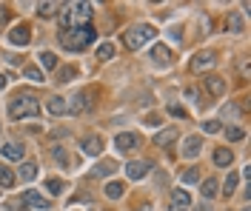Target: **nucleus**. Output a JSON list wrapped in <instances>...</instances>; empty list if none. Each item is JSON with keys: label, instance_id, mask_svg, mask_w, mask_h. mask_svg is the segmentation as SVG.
Here are the masks:
<instances>
[{"label": "nucleus", "instance_id": "1", "mask_svg": "<svg viewBox=\"0 0 251 211\" xmlns=\"http://www.w3.org/2000/svg\"><path fill=\"white\" fill-rule=\"evenodd\" d=\"M92 40H94L92 26H77V29H66V32H60V43L69 51H83Z\"/></svg>", "mask_w": 251, "mask_h": 211}, {"label": "nucleus", "instance_id": "2", "mask_svg": "<svg viewBox=\"0 0 251 211\" xmlns=\"http://www.w3.org/2000/svg\"><path fill=\"white\" fill-rule=\"evenodd\" d=\"M89 17H92V6L89 3H72V6H66V12L60 15L63 32L66 29H77V26H89Z\"/></svg>", "mask_w": 251, "mask_h": 211}, {"label": "nucleus", "instance_id": "3", "mask_svg": "<svg viewBox=\"0 0 251 211\" xmlns=\"http://www.w3.org/2000/svg\"><path fill=\"white\" fill-rule=\"evenodd\" d=\"M40 114V106H37V97L34 94H20L9 103V117L12 120H23V117H37Z\"/></svg>", "mask_w": 251, "mask_h": 211}, {"label": "nucleus", "instance_id": "4", "mask_svg": "<svg viewBox=\"0 0 251 211\" xmlns=\"http://www.w3.org/2000/svg\"><path fill=\"white\" fill-rule=\"evenodd\" d=\"M154 26H149V23H143V26H131L128 32L123 34V43H126V49L128 51H137L143 49L149 40H154Z\"/></svg>", "mask_w": 251, "mask_h": 211}, {"label": "nucleus", "instance_id": "5", "mask_svg": "<svg viewBox=\"0 0 251 211\" xmlns=\"http://www.w3.org/2000/svg\"><path fill=\"white\" fill-rule=\"evenodd\" d=\"M214 63H217L214 51H200V54H194V57H191V63H188V69H191L194 74H200V71H208V69H211Z\"/></svg>", "mask_w": 251, "mask_h": 211}, {"label": "nucleus", "instance_id": "6", "mask_svg": "<svg viewBox=\"0 0 251 211\" xmlns=\"http://www.w3.org/2000/svg\"><path fill=\"white\" fill-rule=\"evenodd\" d=\"M151 168V160H131L126 165V177L128 180H143Z\"/></svg>", "mask_w": 251, "mask_h": 211}, {"label": "nucleus", "instance_id": "7", "mask_svg": "<svg viewBox=\"0 0 251 211\" xmlns=\"http://www.w3.org/2000/svg\"><path fill=\"white\" fill-rule=\"evenodd\" d=\"M137 143H140V137H137V134H131V131H123V134H117V137H114V148H117L120 154H128Z\"/></svg>", "mask_w": 251, "mask_h": 211}, {"label": "nucleus", "instance_id": "8", "mask_svg": "<svg viewBox=\"0 0 251 211\" xmlns=\"http://www.w3.org/2000/svg\"><path fill=\"white\" fill-rule=\"evenodd\" d=\"M9 40H12V46H29L31 26H29V23H20V26H15V29H12V34H9Z\"/></svg>", "mask_w": 251, "mask_h": 211}, {"label": "nucleus", "instance_id": "9", "mask_svg": "<svg viewBox=\"0 0 251 211\" xmlns=\"http://www.w3.org/2000/svg\"><path fill=\"white\" fill-rule=\"evenodd\" d=\"M203 151V137L200 134H191V137H186V146H183V157L186 160H194L197 154Z\"/></svg>", "mask_w": 251, "mask_h": 211}, {"label": "nucleus", "instance_id": "10", "mask_svg": "<svg viewBox=\"0 0 251 211\" xmlns=\"http://www.w3.org/2000/svg\"><path fill=\"white\" fill-rule=\"evenodd\" d=\"M89 97H92V92H86V89H83V92H77V94L72 97V106H69V112H72V114L89 112V106H92V103H89Z\"/></svg>", "mask_w": 251, "mask_h": 211}, {"label": "nucleus", "instance_id": "11", "mask_svg": "<svg viewBox=\"0 0 251 211\" xmlns=\"http://www.w3.org/2000/svg\"><path fill=\"white\" fill-rule=\"evenodd\" d=\"M191 206V194L186 188H174L172 191V211H188Z\"/></svg>", "mask_w": 251, "mask_h": 211}, {"label": "nucleus", "instance_id": "12", "mask_svg": "<svg viewBox=\"0 0 251 211\" xmlns=\"http://www.w3.org/2000/svg\"><path fill=\"white\" fill-rule=\"evenodd\" d=\"M203 89L211 94V97H220V94L226 92V80H223V77H217V74H208V77L203 80Z\"/></svg>", "mask_w": 251, "mask_h": 211}, {"label": "nucleus", "instance_id": "13", "mask_svg": "<svg viewBox=\"0 0 251 211\" xmlns=\"http://www.w3.org/2000/svg\"><path fill=\"white\" fill-rule=\"evenodd\" d=\"M80 148H83V154H89V157H97L100 151H103V137H83V143H80Z\"/></svg>", "mask_w": 251, "mask_h": 211}, {"label": "nucleus", "instance_id": "14", "mask_svg": "<svg viewBox=\"0 0 251 211\" xmlns=\"http://www.w3.org/2000/svg\"><path fill=\"white\" fill-rule=\"evenodd\" d=\"M23 200L29 203L31 209H40V211H46L49 209V200L40 191H34V188H26V194H23Z\"/></svg>", "mask_w": 251, "mask_h": 211}, {"label": "nucleus", "instance_id": "15", "mask_svg": "<svg viewBox=\"0 0 251 211\" xmlns=\"http://www.w3.org/2000/svg\"><path fill=\"white\" fill-rule=\"evenodd\" d=\"M174 140H177V129H166V131H157L154 134V146H160V148H169L174 143Z\"/></svg>", "mask_w": 251, "mask_h": 211}, {"label": "nucleus", "instance_id": "16", "mask_svg": "<svg viewBox=\"0 0 251 211\" xmlns=\"http://www.w3.org/2000/svg\"><path fill=\"white\" fill-rule=\"evenodd\" d=\"M46 109H49V114H54V117H63V114L69 112V103H66L63 97H57V94H54V97H49Z\"/></svg>", "mask_w": 251, "mask_h": 211}, {"label": "nucleus", "instance_id": "17", "mask_svg": "<svg viewBox=\"0 0 251 211\" xmlns=\"http://www.w3.org/2000/svg\"><path fill=\"white\" fill-rule=\"evenodd\" d=\"M151 60H154V63L169 66V63H172V49H169V46H163V43H157L154 49H151Z\"/></svg>", "mask_w": 251, "mask_h": 211}, {"label": "nucleus", "instance_id": "18", "mask_svg": "<svg viewBox=\"0 0 251 211\" xmlns=\"http://www.w3.org/2000/svg\"><path fill=\"white\" fill-rule=\"evenodd\" d=\"M0 154L6 157V160H23L26 154H23V146L20 143H6V146L0 148Z\"/></svg>", "mask_w": 251, "mask_h": 211}, {"label": "nucleus", "instance_id": "19", "mask_svg": "<svg viewBox=\"0 0 251 211\" xmlns=\"http://www.w3.org/2000/svg\"><path fill=\"white\" fill-rule=\"evenodd\" d=\"M17 177L23 180V183H31V180L37 177V165H34L31 160H23V165L17 168Z\"/></svg>", "mask_w": 251, "mask_h": 211}, {"label": "nucleus", "instance_id": "20", "mask_svg": "<svg viewBox=\"0 0 251 211\" xmlns=\"http://www.w3.org/2000/svg\"><path fill=\"white\" fill-rule=\"evenodd\" d=\"M123 194H126V186L120 183V180H111V183H106V197H109V200H120Z\"/></svg>", "mask_w": 251, "mask_h": 211}, {"label": "nucleus", "instance_id": "21", "mask_svg": "<svg viewBox=\"0 0 251 211\" xmlns=\"http://www.w3.org/2000/svg\"><path fill=\"white\" fill-rule=\"evenodd\" d=\"M214 163H217L220 168L231 165V163H234V154H231V148H217V151H214Z\"/></svg>", "mask_w": 251, "mask_h": 211}, {"label": "nucleus", "instance_id": "22", "mask_svg": "<svg viewBox=\"0 0 251 211\" xmlns=\"http://www.w3.org/2000/svg\"><path fill=\"white\" fill-rule=\"evenodd\" d=\"M15 171H12V168H9V165H3V163H0V186H3V188H12V186H15Z\"/></svg>", "mask_w": 251, "mask_h": 211}, {"label": "nucleus", "instance_id": "23", "mask_svg": "<svg viewBox=\"0 0 251 211\" xmlns=\"http://www.w3.org/2000/svg\"><path fill=\"white\" fill-rule=\"evenodd\" d=\"M37 57H40V66H43V69H49V71L57 69V54H54V51H40Z\"/></svg>", "mask_w": 251, "mask_h": 211}, {"label": "nucleus", "instance_id": "24", "mask_svg": "<svg viewBox=\"0 0 251 211\" xmlns=\"http://www.w3.org/2000/svg\"><path fill=\"white\" fill-rule=\"evenodd\" d=\"M217 191H220V186H217V180H205L203 183V197H205V203H208V200H214V197H217Z\"/></svg>", "mask_w": 251, "mask_h": 211}, {"label": "nucleus", "instance_id": "25", "mask_svg": "<svg viewBox=\"0 0 251 211\" xmlns=\"http://www.w3.org/2000/svg\"><path fill=\"white\" fill-rule=\"evenodd\" d=\"M23 74H26V80H31V83H43L46 77H43V71L37 69V66H26L23 69Z\"/></svg>", "mask_w": 251, "mask_h": 211}, {"label": "nucleus", "instance_id": "26", "mask_svg": "<svg viewBox=\"0 0 251 211\" xmlns=\"http://www.w3.org/2000/svg\"><path fill=\"white\" fill-rule=\"evenodd\" d=\"M57 9H60V3H40V6H37V15L40 17H54Z\"/></svg>", "mask_w": 251, "mask_h": 211}, {"label": "nucleus", "instance_id": "27", "mask_svg": "<svg viewBox=\"0 0 251 211\" xmlns=\"http://www.w3.org/2000/svg\"><path fill=\"white\" fill-rule=\"evenodd\" d=\"M237 183H240V174H237V171H228V177H226V197L234 194Z\"/></svg>", "mask_w": 251, "mask_h": 211}, {"label": "nucleus", "instance_id": "28", "mask_svg": "<svg viewBox=\"0 0 251 211\" xmlns=\"http://www.w3.org/2000/svg\"><path fill=\"white\" fill-rule=\"evenodd\" d=\"M75 74H77V69H75V66H63L60 71H57V83H69Z\"/></svg>", "mask_w": 251, "mask_h": 211}, {"label": "nucleus", "instance_id": "29", "mask_svg": "<svg viewBox=\"0 0 251 211\" xmlns=\"http://www.w3.org/2000/svg\"><path fill=\"white\" fill-rule=\"evenodd\" d=\"M243 137H246V131L237 129V126H228V129H226V140H228V143H237V140H243Z\"/></svg>", "mask_w": 251, "mask_h": 211}, {"label": "nucleus", "instance_id": "30", "mask_svg": "<svg viewBox=\"0 0 251 211\" xmlns=\"http://www.w3.org/2000/svg\"><path fill=\"white\" fill-rule=\"evenodd\" d=\"M180 180H183V186H191V183L200 180V171H197V168H186V171L180 174Z\"/></svg>", "mask_w": 251, "mask_h": 211}, {"label": "nucleus", "instance_id": "31", "mask_svg": "<svg viewBox=\"0 0 251 211\" xmlns=\"http://www.w3.org/2000/svg\"><path fill=\"white\" fill-rule=\"evenodd\" d=\"M97 57H100V60H111V57H114V46H111V43H103V46L97 49Z\"/></svg>", "mask_w": 251, "mask_h": 211}, {"label": "nucleus", "instance_id": "32", "mask_svg": "<svg viewBox=\"0 0 251 211\" xmlns=\"http://www.w3.org/2000/svg\"><path fill=\"white\" fill-rule=\"evenodd\" d=\"M111 171H114V163H100V165L94 168V174H97V177H109Z\"/></svg>", "mask_w": 251, "mask_h": 211}, {"label": "nucleus", "instance_id": "33", "mask_svg": "<svg viewBox=\"0 0 251 211\" xmlns=\"http://www.w3.org/2000/svg\"><path fill=\"white\" fill-rule=\"evenodd\" d=\"M46 191L49 194H60L63 191V180H46Z\"/></svg>", "mask_w": 251, "mask_h": 211}, {"label": "nucleus", "instance_id": "34", "mask_svg": "<svg viewBox=\"0 0 251 211\" xmlns=\"http://www.w3.org/2000/svg\"><path fill=\"white\" fill-rule=\"evenodd\" d=\"M203 131H205V134H217V131H220V120H205Z\"/></svg>", "mask_w": 251, "mask_h": 211}, {"label": "nucleus", "instance_id": "35", "mask_svg": "<svg viewBox=\"0 0 251 211\" xmlns=\"http://www.w3.org/2000/svg\"><path fill=\"white\" fill-rule=\"evenodd\" d=\"M51 154H54V160L60 163V165H69V157H66V151H63L60 146H57V148H51Z\"/></svg>", "mask_w": 251, "mask_h": 211}, {"label": "nucleus", "instance_id": "36", "mask_svg": "<svg viewBox=\"0 0 251 211\" xmlns=\"http://www.w3.org/2000/svg\"><path fill=\"white\" fill-rule=\"evenodd\" d=\"M228 26H231V29H234V32H243V20H240V17H231V20H228Z\"/></svg>", "mask_w": 251, "mask_h": 211}, {"label": "nucleus", "instance_id": "37", "mask_svg": "<svg viewBox=\"0 0 251 211\" xmlns=\"http://www.w3.org/2000/svg\"><path fill=\"white\" fill-rule=\"evenodd\" d=\"M169 114H174V117H188L186 109H180V106H169Z\"/></svg>", "mask_w": 251, "mask_h": 211}, {"label": "nucleus", "instance_id": "38", "mask_svg": "<svg viewBox=\"0 0 251 211\" xmlns=\"http://www.w3.org/2000/svg\"><path fill=\"white\" fill-rule=\"evenodd\" d=\"M223 114H226V117H237V114H240V109H237V106H226V109H223Z\"/></svg>", "mask_w": 251, "mask_h": 211}, {"label": "nucleus", "instance_id": "39", "mask_svg": "<svg viewBox=\"0 0 251 211\" xmlns=\"http://www.w3.org/2000/svg\"><path fill=\"white\" fill-rule=\"evenodd\" d=\"M6 86H9V74H3V71H0V89H6Z\"/></svg>", "mask_w": 251, "mask_h": 211}, {"label": "nucleus", "instance_id": "40", "mask_svg": "<svg viewBox=\"0 0 251 211\" xmlns=\"http://www.w3.org/2000/svg\"><path fill=\"white\" fill-rule=\"evenodd\" d=\"M6 20H9V12H6V9H0V26H3Z\"/></svg>", "mask_w": 251, "mask_h": 211}, {"label": "nucleus", "instance_id": "41", "mask_svg": "<svg viewBox=\"0 0 251 211\" xmlns=\"http://www.w3.org/2000/svg\"><path fill=\"white\" fill-rule=\"evenodd\" d=\"M194 211H211V206H208V203H200V206H197Z\"/></svg>", "mask_w": 251, "mask_h": 211}, {"label": "nucleus", "instance_id": "42", "mask_svg": "<svg viewBox=\"0 0 251 211\" xmlns=\"http://www.w3.org/2000/svg\"><path fill=\"white\" fill-rule=\"evenodd\" d=\"M137 211H151V209H149V206H140V209H137Z\"/></svg>", "mask_w": 251, "mask_h": 211}]
</instances>
